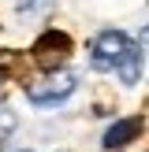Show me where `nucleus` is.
I'll use <instances>...</instances> for the list:
<instances>
[{"label":"nucleus","mask_w":149,"mask_h":152,"mask_svg":"<svg viewBox=\"0 0 149 152\" xmlns=\"http://www.w3.org/2000/svg\"><path fill=\"white\" fill-rule=\"evenodd\" d=\"M142 45L127 37L123 30H101L89 41V63L104 74H116L123 86H134L142 78Z\"/></svg>","instance_id":"obj_1"},{"label":"nucleus","mask_w":149,"mask_h":152,"mask_svg":"<svg viewBox=\"0 0 149 152\" xmlns=\"http://www.w3.org/2000/svg\"><path fill=\"white\" fill-rule=\"evenodd\" d=\"M74 89H78V74L67 71V67H56V71H45L37 82L26 86V100L37 104V108H56V104H63Z\"/></svg>","instance_id":"obj_2"},{"label":"nucleus","mask_w":149,"mask_h":152,"mask_svg":"<svg viewBox=\"0 0 149 152\" xmlns=\"http://www.w3.org/2000/svg\"><path fill=\"white\" fill-rule=\"evenodd\" d=\"M67 52H71V37L60 34V30H45V37H37V45H34V59L45 63V71L56 67Z\"/></svg>","instance_id":"obj_3"},{"label":"nucleus","mask_w":149,"mask_h":152,"mask_svg":"<svg viewBox=\"0 0 149 152\" xmlns=\"http://www.w3.org/2000/svg\"><path fill=\"white\" fill-rule=\"evenodd\" d=\"M138 134H142V119H116V123L104 130L101 145L108 148V152H119V148H127V145H131Z\"/></svg>","instance_id":"obj_4"},{"label":"nucleus","mask_w":149,"mask_h":152,"mask_svg":"<svg viewBox=\"0 0 149 152\" xmlns=\"http://www.w3.org/2000/svg\"><path fill=\"white\" fill-rule=\"evenodd\" d=\"M15 11H19V15H26V11H37V15L45 19V15L52 11V0H15Z\"/></svg>","instance_id":"obj_5"},{"label":"nucleus","mask_w":149,"mask_h":152,"mask_svg":"<svg viewBox=\"0 0 149 152\" xmlns=\"http://www.w3.org/2000/svg\"><path fill=\"white\" fill-rule=\"evenodd\" d=\"M11 130H15V115H11L7 108H0V145L7 141V134H11Z\"/></svg>","instance_id":"obj_6"},{"label":"nucleus","mask_w":149,"mask_h":152,"mask_svg":"<svg viewBox=\"0 0 149 152\" xmlns=\"http://www.w3.org/2000/svg\"><path fill=\"white\" fill-rule=\"evenodd\" d=\"M138 45H149V30H145V34H142V41H138Z\"/></svg>","instance_id":"obj_7"}]
</instances>
